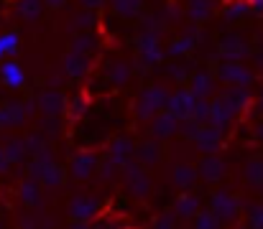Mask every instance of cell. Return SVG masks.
<instances>
[{
	"mask_svg": "<svg viewBox=\"0 0 263 229\" xmlns=\"http://www.w3.org/2000/svg\"><path fill=\"white\" fill-rule=\"evenodd\" d=\"M97 165H100V158L95 153H77L69 163V173L77 181H87L97 173Z\"/></svg>",
	"mask_w": 263,
	"mask_h": 229,
	"instance_id": "16",
	"label": "cell"
},
{
	"mask_svg": "<svg viewBox=\"0 0 263 229\" xmlns=\"http://www.w3.org/2000/svg\"><path fill=\"white\" fill-rule=\"evenodd\" d=\"M39 130H44L49 138H57L59 130H62V115H41Z\"/></svg>",
	"mask_w": 263,
	"mask_h": 229,
	"instance_id": "38",
	"label": "cell"
},
{
	"mask_svg": "<svg viewBox=\"0 0 263 229\" xmlns=\"http://www.w3.org/2000/svg\"><path fill=\"white\" fill-rule=\"evenodd\" d=\"M44 8H46L44 0H18L15 3V15L21 20H26V23H33V20H39L44 15Z\"/></svg>",
	"mask_w": 263,
	"mask_h": 229,
	"instance_id": "23",
	"label": "cell"
},
{
	"mask_svg": "<svg viewBox=\"0 0 263 229\" xmlns=\"http://www.w3.org/2000/svg\"><path fill=\"white\" fill-rule=\"evenodd\" d=\"M246 181L256 189H263V160L261 158H253L246 163Z\"/></svg>",
	"mask_w": 263,
	"mask_h": 229,
	"instance_id": "34",
	"label": "cell"
},
{
	"mask_svg": "<svg viewBox=\"0 0 263 229\" xmlns=\"http://www.w3.org/2000/svg\"><path fill=\"white\" fill-rule=\"evenodd\" d=\"M246 214H248V224L251 227L263 229V204H248Z\"/></svg>",
	"mask_w": 263,
	"mask_h": 229,
	"instance_id": "43",
	"label": "cell"
},
{
	"mask_svg": "<svg viewBox=\"0 0 263 229\" xmlns=\"http://www.w3.org/2000/svg\"><path fill=\"white\" fill-rule=\"evenodd\" d=\"M217 79L222 84H253V72L248 67H243L240 61H222L220 69H217Z\"/></svg>",
	"mask_w": 263,
	"mask_h": 229,
	"instance_id": "13",
	"label": "cell"
},
{
	"mask_svg": "<svg viewBox=\"0 0 263 229\" xmlns=\"http://www.w3.org/2000/svg\"><path fill=\"white\" fill-rule=\"evenodd\" d=\"M136 46H138V59H141L143 67H156V64H161L164 56H166V51L161 49V38H159V33H154V31H141Z\"/></svg>",
	"mask_w": 263,
	"mask_h": 229,
	"instance_id": "5",
	"label": "cell"
},
{
	"mask_svg": "<svg viewBox=\"0 0 263 229\" xmlns=\"http://www.w3.org/2000/svg\"><path fill=\"white\" fill-rule=\"evenodd\" d=\"M164 18H166L169 23L179 20V5H174V3H172V5H166V8H164Z\"/></svg>",
	"mask_w": 263,
	"mask_h": 229,
	"instance_id": "46",
	"label": "cell"
},
{
	"mask_svg": "<svg viewBox=\"0 0 263 229\" xmlns=\"http://www.w3.org/2000/svg\"><path fill=\"white\" fill-rule=\"evenodd\" d=\"M192 222H194V227H199V229H217L222 224L220 217H217L212 209H199V214H197Z\"/></svg>",
	"mask_w": 263,
	"mask_h": 229,
	"instance_id": "37",
	"label": "cell"
},
{
	"mask_svg": "<svg viewBox=\"0 0 263 229\" xmlns=\"http://www.w3.org/2000/svg\"><path fill=\"white\" fill-rule=\"evenodd\" d=\"M97 212H100V201L87 194H74L69 199V206H67V214H69L74 229H85L97 217Z\"/></svg>",
	"mask_w": 263,
	"mask_h": 229,
	"instance_id": "3",
	"label": "cell"
},
{
	"mask_svg": "<svg viewBox=\"0 0 263 229\" xmlns=\"http://www.w3.org/2000/svg\"><path fill=\"white\" fill-rule=\"evenodd\" d=\"M110 5L120 18H136L143 8V0H110Z\"/></svg>",
	"mask_w": 263,
	"mask_h": 229,
	"instance_id": "33",
	"label": "cell"
},
{
	"mask_svg": "<svg viewBox=\"0 0 263 229\" xmlns=\"http://www.w3.org/2000/svg\"><path fill=\"white\" fill-rule=\"evenodd\" d=\"M251 3V15H263V0H248Z\"/></svg>",
	"mask_w": 263,
	"mask_h": 229,
	"instance_id": "50",
	"label": "cell"
},
{
	"mask_svg": "<svg viewBox=\"0 0 263 229\" xmlns=\"http://www.w3.org/2000/svg\"><path fill=\"white\" fill-rule=\"evenodd\" d=\"M3 148H5V155L10 158V163H21V160H26V155H28L26 138H8V140L3 143Z\"/></svg>",
	"mask_w": 263,
	"mask_h": 229,
	"instance_id": "30",
	"label": "cell"
},
{
	"mask_svg": "<svg viewBox=\"0 0 263 229\" xmlns=\"http://www.w3.org/2000/svg\"><path fill=\"white\" fill-rule=\"evenodd\" d=\"M194 36H197V33H192V31H184V33H181L176 41H172V44H169V49H166V56L179 59V56H184V54L194 51V46H197Z\"/></svg>",
	"mask_w": 263,
	"mask_h": 229,
	"instance_id": "26",
	"label": "cell"
},
{
	"mask_svg": "<svg viewBox=\"0 0 263 229\" xmlns=\"http://www.w3.org/2000/svg\"><path fill=\"white\" fill-rule=\"evenodd\" d=\"M256 135H258V140H261V143H263V122H261V125H258V128H256Z\"/></svg>",
	"mask_w": 263,
	"mask_h": 229,
	"instance_id": "52",
	"label": "cell"
},
{
	"mask_svg": "<svg viewBox=\"0 0 263 229\" xmlns=\"http://www.w3.org/2000/svg\"><path fill=\"white\" fill-rule=\"evenodd\" d=\"M130 74H133V69H130V64H125V61H115V64H110V69H107V79H110L115 87H125V84L130 81Z\"/></svg>",
	"mask_w": 263,
	"mask_h": 229,
	"instance_id": "32",
	"label": "cell"
},
{
	"mask_svg": "<svg viewBox=\"0 0 263 229\" xmlns=\"http://www.w3.org/2000/svg\"><path fill=\"white\" fill-rule=\"evenodd\" d=\"M258 105H261V110H263V89H261V97H258Z\"/></svg>",
	"mask_w": 263,
	"mask_h": 229,
	"instance_id": "53",
	"label": "cell"
},
{
	"mask_svg": "<svg viewBox=\"0 0 263 229\" xmlns=\"http://www.w3.org/2000/svg\"><path fill=\"white\" fill-rule=\"evenodd\" d=\"M202 128H204V125H199L197 120H192V117H186V120H181V128H179V135H184L186 140H197V135L202 133Z\"/></svg>",
	"mask_w": 263,
	"mask_h": 229,
	"instance_id": "41",
	"label": "cell"
},
{
	"mask_svg": "<svg viewBox=\"0 0 263 229\" xmlns=\"http://www.w3.org/2000/svg\"><path fill=\"white\" fill-rule=\"evenodd\" d=\"M220 56H222V61H243L251 56V46L243 36L230 33L220 41Z\"/></svg>",
	"mask_w": 263,
	"mask_h": 229,
	"instance_id": "11",
	"label": "cell"
},
{
	"mask_svg": "<svg viewBox=\"0 0 263 229\" xmlns=\"http://www.w3.org/2000/svg\"><path fill=\"white\" fill-rule=\"evenodd\" d=\"M212 10H215V3H212V0H189V5H186V15H189V20H194V23L207 20V18L212 15Z\"/></svg>",
	"mask_w": 263,
	"mask_h": 229,
	"instance_id": "28",
	"label": "cell"
},
{
	"mask_svg": "<svg viewBox=\"0 0 263 229\" xmlns=\"http://www.w3.org/2000/svg\"><path fill=\"white\" fill-rule=\"evenodd\" d=\"M225 160L217 155V153H207L202 155V160L197 163V173H199V181L204 183H217L225 178Z\"/></svg>",
	"mask_w": 263,
	"mask_h": 229,
	"instance_id": "10",
	"label": "cell"
},
{
	"mask_svg": "<svg viewBox=\"0 0 263 229\" xmlns=\"http://www.w3.org/2000/svg\"><path fill=\"white\" fill-rule=\"evenodd\" d=\"M118 171H123L112 158H105V160H100V165H97V176L102 178V181H112L115 176H118Z\"/></svg>",
	"mask_w": 263,
	"mask_h": 229,
	"instance_id": "40",
	"label": "cell"
},
{
	"mask_svg": "<svg viewBox=\"0 0 263 229\" xmlns=\"http://www.w3.org/2000/svg\"><path fill=\"white\" fill-rule=\"evenodd\" d=\"M80 5H82V8H89V10H97V8L105 5V0H80Z\"/></svg>",
	"mask_w": 263,
	"mask_h": 229,
	"instance_id": "48",
	"label": "cell"
},
{
	"mask_svg": "<svg viewBox=\"0 0 263 229\" xmlns=\"http://www.w3.org/2000/svg\"><path fill=\"white\" fill-rule=\"evenodd\" d=\"M28 110H26V102H18V99H10L0 107V130H10V128H21L26 120H28Z\"/></svg>",
	"mask_w": 263,
	"mask_h": 229,
	"instance_id": "14",
	"label": "cell"
},
{
	"mask_svg": "<svg viewBox=\"0 0 263 229\" xmlns=\"http://www.w3.org/2000/svg\"><path fill=\"white\" fill-rule=\"evenodd\" d=\"M192 120H197L199 125H210V99H197V107L192 112Z\"/></svg>",
	"mask_w": 263,
	"mask_h": 229,
	"instance_id": "42",
	"label": "cell"
},
{
	"mask_svg": "<svg viewBox=\"0 0 263 229\" xmlns=\"http://www.w3.org/2000/svg\"><path fill=\"white\" fill-rule=\"evenodd\" d=\"M251 13V3L248 0H230L222 5V18L225 20H240Z\"/></svg>",
	"mask_w": 263,
	"mask_h": 229,
	"instance_id": "31",
	"label": "cell"
},
{
	"mask_svg": "<svg viewBox=\"0 0 263 229\" xmlns=\"http://www.w3.org/2000/svg\"><path fill=\"white\" fill-rule=\"evenodd\" d=\"M176 219H179V217H176L174 209H172V212H164L159 219H154V227L156 229H172L176 224Z\"/></svg>",
	"mask_w": 263,
	"mask_h": 229,
	"instance_id": "45",
	"label": "cell"
},
{
	"mask_svg": "<svg viewBox=\"0 0 263 229\" xmlns=\"http://www.w3.org/2000/svg\"><path fill=\"white\" fill-rule=\"evenodd\" d=\"M166 102H169V89L161 87V84H151V87L141 89L133 112H136V117L141 122H151L154 115H159L161 110H166Z\"/></svg>",
	"mask_w": 263,
	"mask_h": 229,
	"instance_id": "2",
	"label": "cell"
},
{
	"mask_svg": "<svg viewBox=\"0 0 263 229\" xmlns=\"http://www.w3.org/2000/svg\"><path fill=\"white\" fill-rule=\"evenodd\" d=\"M210 209L220 217V222L225 224V222H235L238 219V214H240V201L230 194V191H217V194H212V199H210Z\"/></svg>",
	"mask_w": 263,
	"mask_h": 229,
	"instance_id": "8",
	"label": "cell"
},
{
	"mask_svg": "<svg viewBox=\"0 0 263 229\" xmlns=\"http://www.w3.org/2000/svg\"><path fill=\"white\" fill-rule=\"evenodd\" d=\"M123 178H125V191L136 199H146L151 191V176L146 173V165H141L136 158L123 165Z\"/></svg>",
	"mask_w": 263,
	"mask_h": 229,
	"instance_id": "4",
	"label": "cell"
},
{
	"mask_svg": "<svg viewBox=\"0 0 263 229\" xmlns=\"http://www.w3.org/2000/svg\"><path fill=\"white\" fill-rule=\"evenodd\" d=\"M87 97H82V94H77V97H72L69 102H67V115H69V120H82L85 115H87Z\"/></svg>",
	"mask_w": 263,
	"mask_h": 229,
	"instance_id": "36",
	"label": "cell"
},
{
	"mask_svg": "<svg viewBox=\"0 0 263 229\" xmlns=\"http://www.w3.org/2000/svg\"><path fill=\"white\" fill-rule=\"evenodd\" d=\"M107 158H112L120 168L136 158V143L130 138H115L110 145H107Z\"/></svg>",
	"mask_w": 263,
	"mask_h": 229,
	"instance_id": "19",
	"label": "cell"
},
{
	"mask_svg": "<svg viewBox=\"0 0 263 229\" xmlns=\"http://www.w3.org/2000/svg\"><path fill=\"white\" fill-rule=\"evenodd\" d=\"M72 31H95V26H97V15L89 10V8H85L82 13H77L74 18H72Z\"/></svg>",
	"mask_w": 263,
	"mask_h": 229,
	"instance_id": "35",
	"label": "cell"
},
{
	"mask_svg": "<svg viewBox=\"0 0 263 229\" xmlns=\"http://www.w3.org/2000/svg\"><path fill=\"white\" fill-rule=\"evenodd\" d=\"M136 160H138L141 165H146V168L156 165V163L161 160L159 140H156V138H154V140H141V143L136 145Z\"/></svg>",
	"mask_w": 263,
	"mask_h": 229,
	"instance_id": "22",
	"label": "cell"
},
{
	"mask_svg": "<svg viewBox=\"0 0 263 229\" xmlns=\"http://www.w3.org/2000/svg\"><path fill=\"white\" fill-rule=\"evenodd\" d=\"M49 135L44 133V130H36V133H31V135H26V148H28V155H36V153H41L49 143Z\"/></svg>",
	"mask_w": 263,
	"mask_h": 229,
	"instance_id": "39",
	"label": "cell"
},
{
	"mask_svg": "<svg viewBox=\"0 0 263 229\" xmlns=\"http://www.w3.org/2000/svg\"><path fill=\"white\" fill-rule=\"evenodd\" d=\"M18 49H21V33L18 31H5V33H0V61H5V59H13L15 54H18Z\"/></svg>",
	"mask_w": 263,
	"mask_h": 229,
	"instance_id": "27",
	"label": "cell"
},
{
	"mask_svg": "<svg viewBox=\"0 0 263 229\" xmlns=\"http://www.w3.org/2000/svg\"><path fill=\"white\" fill-rule=\"evenodd\" d=\"M36 102H39V112L41 115H62L67 110V97L57 89V87H46L36 94Z\"/></svg>",
	"mask_w": 263,
	"mask_h": 229,
	"instance_id": "12",
	"label": "cell"
},
{
	"mask_svg": "<svg viewBox=\"0 0 263 229\" xmlns=\"http://www.w3.org/2000/svg\"><path fill=\"white\" fill-rule=\"evenodd\" d=\"M18 224H21V227H41V222H39V219H33V214L23 217V219H21Z\"/></svg>",
	"mask_w": 263,
	"mask_h": 229,
	"instance_id": "49",
	"label": "cell"
},
{
	"mask_svg": "<svg viewBox=\"0 0 263 229\" xmlns=\"http://www.w3.org/2000/svg\"><path fill=\"white\" fill-rule=\"evenodd\" d=\"M179 128H181V120L169 110H161L159 115L151 117V135L156 140H169V138L179 135Z\"/></svg>",
	"mask_w": 263,
	"mask_h": 229,
	"instance_id": "9",
	"label": "cell"
},
{
	"mask_svg": "<svg viewBox=\"0 0 263 229\" xmlns=\"http://www.w3.org/2000/svg\"><path fill=\"white\" fill-rule=\"evenodd\" d=\"M13 163H10V158L5 155V148L0 145V173H8V168H10Z\"/></svg>",
	"mask_w": 263,
	"mask_h": 229,
	"instance_id": "47",
	"label": "cell"
},
{
	"mask_svg": "<svg viewBox=\"0 0 263 229\" xmlns=\"http://www.w3.org/2000/svg\"><path fill=\"white\" fill-rule=\"evenodd\" d=\"M28 176H31V178H36V181H41L46 189H59V186L64 183V178H67L64 168L54 160V151H51V145H46L41 153L31 155Z\"/></svg>",
	"mask_w": 263,
	"mask_h": 229,
	"instance_id": "1",
	"label": "cell"
},
{
	"mask_svg": "<svg viewBox=\"0 0 263 229\" xmlns=\"http://www.w3.org/2000/svg\"><path fill=\"white\" fill-rule=\"evenodd\" d=\"M240 110L235 107V102L222 92V94H215L212 99H210V122L212 125H217V128H222V130H228L230 125H233V120H235V115H238Z\"/></svg>",
	"mask_w": 263,
	"mask_h": 229,
	"instance_id": "6",
	"label": "cell"
},
{
	"mask_svg": "<svg viewBox=\"0 0 263 229\" xmlns=\"http://www.w3.org/2000/svg\"><path fill=\"white\" fill-rule=\"evenodd\" d=\"M172 181H174V186L179 189V191H189V189L199 181L197 165H189V163H179V165H174Z\"/></svg>",
	"mask_w": 263,
	"mask_h": 229,
	"instance_id": "21",
	"label": "cell"
},
{
	"mask_svg": "<svg viewBox=\"0 0 263 229\" xmlns=\"http://www.w3.org/2000/svg\"><path fill=\"white\" fill-rule=\"evenodd\" d=\"M199 209H202L199 199H197V196H189V191H184L181 196H176V201H174L176 217H181V219H194V217L199 214Z\"/></svg>",
	"mask_w": 263,
	"mask_h": 229,
	"instance_id": "24",
	"label": "cell"
},
{
	"mask_svg": "<svg viewBox=\"0 0 263 229\" xmlns=\"http://www.w3.org/2000/svg\"><path fill=\"white\" fill-rule=\"evenodd\" d=\"M44 3H46V8H54V10L67 5V0H44Z\"/></svg>",
	"mask_w": 263,
	"mask_h": 229,
	"instance_id": "51",
	"label": "cell"
},
{
	"mask_svg": "<svg viewBox=\"0 0 263 229\" xmlns=\"http://www.w3.org/2000/svg\"><path fill=\"white\" fill-rule=\"evenodd\" d=\"M194 107H197V94H194L189 87H184V84H181L176 92H172V94H169L166 110H169V112H174L179 120H186V117H192Z\"/></svg>",
	"mask_w": 263,
	"mask_h": 229,
	"instance_id": "7",
	"label": "cell"
},
{
	"mask_svg": "<svg viewBox=\"0 0 263 229\" xmlns=\"http://www.w3.org/2000/svg\"><path fill=\"white\" fill-rule=\"evenodd\" d=\"M189 89L197 94V99H210L215 97V76H210V72H194L189 76Z\"/></svg>",
	"mask_w": 263,
	"mask_h": 229,
	"instance_id": "20",
	"label": "cell"
},
{
	"mask_svg": "<svg viewBox=\"0 0 263 229\" xmlns=\"http://www.w3.org/2000/svg\"><path fill=\"white\" fill-rule=\"evenodd\" d=\"M41 181H36V178H26L21 186H18V199H21V204H26V206H41V186H39Z\"/></svg>",
	"mask_w": 263,
	"mask_h": 229,
	"instance_id": "25",
	"label": "cell"
},
{
	"mask_svg": "<svg viewBox=\"0 0 263 229\" xmlns=\"http://www.w3.org/2000/svg\"><path fill=\"white\" fill-rule=\"evenodd\" d=\"M62 72L67 74V79H82L89 72V54L69 51L62 61Z\"/></svg>",
	"mask_w": 263,
	"mask_h": 229,
	"instance_id": "18",
	"label": "cell"
},
{
	"mask_svg": "<svg viewBox=\"0 0 263 229\" xmlns=\"http://www.w3.org/2000/svg\"><path fill=\"white\" fill-rule=\"evenodd\" d=\"M169 76L174 79L176 84H184V81H189V67L186 64H172L169 67Z\"/></svg>",
	"mask_w": 263,
	"mask_h": 229,
	"instance_id": "44",
	"label": "cell"
},
{
	"mask_svg": "<svg viewBox=\"0 0 263 229\" xmlns=\"http://www.w3.org/2000/svg\"><path fill=\"white\" fill-rule=\"evenodd\" d=\"M0 81L8 89H21V87H26L28 76H26V69L15 59H5V61H0Z\"/></svg>",
	"mask_w": 263,
	"mask_h": 229,
	"instance_id": "17",
	"label": "cell"
},
{
	"mask_svg": "<svg viewBox=\"0 0 263 229\" xmlns=\"http://www.w3.org/2000/svg\"><path fill=\"white\" fill-rule=\"evenodd\" d=\"M97 49V38L92 31H77V36L69 41V51H80V54H92Z\"/></svg>",
	"mask_w": 263,
	"mask_h": 229,
	"instance_id": "29",
	"label": "cell"
},
{
	"mask_svg": "<svg viewBox=\"0 0 263 229\" xmlns=\"http://www.w3.org/2000/svg\"><path fill=\"white\" fill-rule=\"evenodd\" d=\"M222 135H225V130L210 122V125H204L202 133L197 135L194 145H197V151L202 153V155H207V153H220V148H222Z\"/></svg>",
	"mask_w": 263,
	"mask_h": 229,
	"instance_id": "15",
	"label": "cell"
}]
</instances>
